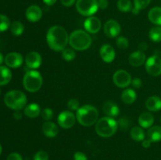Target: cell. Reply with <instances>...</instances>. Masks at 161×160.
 <instances>
[{
	"label": "cell",
	"mask_w": 161,
	"mask_h": 160,
	"mask_svg": "<svg viewBox=\"0 0 161 160\" xmlns=\"http://www.w3.org/2000/svg\"><path fill=\"white\" fill-rule=\"evenodd\" d=\"M69 36L65 28L54 25L49 28L47 33V42L53 51L62 52L69 43Z\"/></svg>",
	"instance_id": "6da1fadb"
},
{
	"label": "cell",
	"mask_w": 161,
	"mask_h": 160,
	"mask_svg": "<svg viewBox=\"0 0 161 160\" xmlns=\"http://www.w3.org/2000/svg\"><path fill=\"white\" fill-rule=\"evenodd\" d=\"M69 43L71 48L77 51H84L90 48L92 39L87 31L78 29L72 31L69 35Z\"/></svg>",
	"instance_id": "7a4b0ae2"
},
{
	"label": "cell",
	"mask_w": 161,
	"mask_h": 160,
	"mask_svg": "<svg viewBox=\"0 0 161 160\" xmlns=\"http://www.w3.org/2000/svg\"><path fill=\"white\" fill-rule=\"evenodd\" d=\"M99 113L97 108L91 104H85L76 111V120L83 126H91L98 120Z\"/></svg>",
	"instance_id": "3957f363"
},
{
	"label": "cell",
	"mask_w": 161,
	"mask_h": 160,
	"mask_svg": "<svg viewBox=\"0 0 161 160\" xmlns=\"http://www.w3.org/2000/svg\"><path fill=\"white\" fill-rule=\"evenodd\" d=\"M118 127V122L114 118L105 116L97 121L95 123V131L98 136L107 138L114 135L117 131Z\"/></svg>",
	"instance_id": "277c9868"
},
{
	"label": "cell",
	"mask_w": 161,
	"mask_h": 160,
	"mask_svg": "<svg viewBox=\"0 0 161 160\" xmlns=\"http://www.w3.org/2000/svg\"><path fill=\"white\" fill-rule=\"evenodd\" d=\"M4 102L6 106L14 111H20L25 108L27 104V97L22 91L10 90L6 93L4 97Z\"/></svg>",
	"instance_id": "5b68a950"
},
{
	"label": "cell",
	"mask_w": 161,
	"mask_h": 160,
	"mask_svg": "<svg viewBox=\"0 0 161 160\" xmlns=\"http://www.w3.org/2000/svg\"><path fill=\"white\" fill-rule=\"evenodd\" d=\"M42 83H43V78L40 72L38 71L30 70L24 75L23 86L28 92H37L41 89Z\"/></svg>",
	"instance_id": "8992f818"
},
{
	"label": "cell",
	"mask_w": 161,
	"mask_h": 160,
	"mask_svg": "<svg viewBox=\"0 0 161 160\" xmlns=\"http://www.w3.org/2000/svg\"><path fill=\"white\" fill-rule=\"evenodd\" d=\"M75 7L79 13L84 17H91L99 9L97 0H77Z\"/></svg>",
	"instance_id": "52a82bcc"
},
{
	"label": "cell",
	"mask_w": 161,
	"mask_h": 160,
	"mask_svg": "<svg viewBox=\"0 0 161 160\" xmlns=\"http://www.w3.org/2000/svg\"><path fill=\"white\" fill-rule=\"evenodd\" d=\"M146 72L152 76L161 75V58L157 55H153L146 60L145 63Z\"/></svg>",
	"instance_id": "ba28073f"
},
{
	"label": "cell",
	"mask_w": 161,
	"mask_h": 160,
	"mask_svg": "<svg viewBox=\"0 0 161 160\" xmlns=\"http://www.w3.org/2000/svg\"><path fill=\"white\" fill-rule=\"evenodd\" d=\"M114 84L119 88H127L131 83V76L128 72L125 70H118L114 73L113 77Z\"/></svg>",
	"instance_id": "9c48e42d"
},
{
	"label": "cell",
	"mask_w": 161,
	"mask_h": 160,
	"mask_svg": "<svg viewBox=\"0 0 161 160\" xmlns=\"http://www.w3.org/2000/svg\"><path fill=\"white\" fill-rule=\"evenodd\" d=\"M76 116L71 111H63L58 117V123L61 128L70 129L75 125Z\"/></svg>",
	"instance_id": "30bf717a"
},
{
	"label": "cell",
	"mask_w": 161,
	"mask_h": 160,
	"mask_svg": "<svg viewBox=\"0 0 161 160\" xmlns=\"http://www.w3.org/2000/svg\"><path fill=\"white\" fill-rule=\"evenodd\" d=\"M120 31V24L116 20H108L104 24V32L108 38L117 37Z\"/></svg>",
	"instance_id": "8fae6325"
},
{
	"label": "cell",
	"mask_w": 161,
	"mask_h": 160,
	"mask_svg": "<svg viewBox=\"0 0 161 160\" xmlns=\"http://www.w3.org/2000/svg\"><path fill=\"white\" fill-rule=\"evenodd\" d=\"M83 26H84L85 31H87L88 33L96 34L100 31L101 27H102V22L98 17L91 16V17H88L85 20Z\"/></svg>",
	"instance_id": "7c38bea8"
},
{
	"label": "cell",
	"mask_w": 161,
	"mask_h": 160,
	"mask_svg": "<svg viewBox=\"0 0 161 160\" xmlns=\"http://www.w3.org/2000/svg\"><path fill=\"white\" fill-rule=\"evenodd\" d=\"M25 64L29 69L36 70L42 64V56L38 52H29L25 56Z\"/></svg>",
	"instance_id": "4fadbf2b"
},
{
	"label": "cell",
	"mask_w": 161,
	"mask_h": 160,
	"mask_svg": "<svg viewBox=\"0 0 161 160\" xmlns=\"http://www.w3.org/2000/svg\"><path fill=\"white\" fill-rule=\"evenodd\" d=\"M24 61V58L20 53L17 52H11L9 53L5 57L4 62L6 66L11 68H17L22 65Z\"/></svg>",
	"instance_id": "5bb4252c"
},
{
	"label": "cell",
	"mask_w": 161,
	"mask_h": 160,
	"mask_svg": "<svg viewBox=\"0 0 161 160\" xmlns=\"http://www.w3.org/2000/svg\"><path fill=\"white\" fill-rule=\"evenodd\" d=\"M25 16L28 21L35 23V22L39 21L42 18V10L37 5H31L27 8Z\"/></svg>",
	"instance_id": "9a60e30c"
},
{
	"label": "cell",
	"mask_w": 161,
	"mask_h": 160,
	"mask_svg": "<svg viewBox=\"0 0 161 160\" xmlns=\"http://www.w3.org/2000/svg\"><path fill=\"white\" fill-rule=\"evenodd\" d=\"M100 56L104 62L111 63L114 61L116 52L111 45L104 44L100 48Z\"/></svg>",
	"instance_id": "2e32d148"
},
{
	"label": "cell",
	"mask_w": 161,
	"mask_h": 160,
	"mask_svg": "<svg viewBox=\"0 0 161 160\" xmlns=\"http://www.w3.org/2000/svg\"><path fill=\"white\" fill-rule=\"evenodd\" d=\"M129 63L133 67H140L143 65L146 61V54L142 50H137L130 53L129 56Z\"/></svg>",
	"instance_id": "e0dca14e"
},
{
	"label": "cell",
	"mask_w": 161,
	"mask_h": 160,
	"mask_svg": "<svg viewBox=\"0 0 161 160\" xmlns=\"http://www.w3.org/2000/svg\"><path fill=\"white\" fill-rule=\"evenodd\" d=\"M103 111L107 116L111 118L117 117L119 114V108L115 102L108 100L103 105Z\"/></svg>",
	"instance_id": "ac0fdd59"
},
{
	"label": "cell",
	"mask_w": 161,
	"mask_h": 160,
	"mask_svg": "<svg viewBox=\"0 0 161 160\" xmlns=\"http://www.w3.org/2000/svg\"><path fill=\"white\" fill-rule=\"evenodd\" d=\"M42 130L43 134L49 138L55 137L58 133V125L54 122L50 121H47L44 122L42 126Z\"/></svg>",
	"instance_id": "d6986e66"
},
{
	"label": "cell",
	"mask_w": 161,
	"mask_h": 160,
	"mask_svg": "<svg viewBox=\"0 0 161 160\" xmlns=\"http://www.w3.org/2000/svg\"><path fill=\"white\" fill-rule=\"evenodd\" d=\"M154 123V117L149 111H144L138 117V124L142 128L149 129Z\"/></svg>",
	"instance_id": "ffe728a7"
},
{
	"label": "cell",
	"mask_w": 161,
	"mask_h": 160,
	"mask_svg": "<svg viewBox=\"0 0 161 160\" xmlns=\"http://www.w3.org/2000/svg\"><path fill=\"white\" fill-rule=\"evenodd\" d=\"M146 107L149 111H158L161 110V98L157 96L148 97L146 101Z\"/></svg>",
	"instance_id": "44dd1931"
},
{
	"label": "cell",
	"mask_w": 161,
	"mask_h": 160,
	"mask_svg": "<svg viewBox=\"0 0 161 160\" xmlns=\"http://www.w3.org/2000/svg\"><path fill=\"white\" fill-rule=\"evenodd\" d=\"M24 113L27 117L30 119H35L41 114V108L38 104L31 103L25 106Z\"/></svg>",
	"instance_id": "7402d4cb"
},
{
	"label": "cell",
	"mask_w": 161,
	"mask_h": 160,
	"mask_svg": "<svg viewBox=\"0 0 161 160\" xmlns=\"http://www.w3.org/2000/svg\"><path fill=\"white\" fill-rule=\"evenodd\" d=\"M148 18L154 24L161 26V7L156 6L152 8L148 13Z\"/></svg>",
	"instance_id": "603a6c76"
},
{
	"label": "cell",
	"mask_w": 161,
	"mask_h": 160,
	"mask_svg": "<svg viewBox=\"0 0 161 160\" xmlns=\"http://www.w3.org/2000/svg\"><path fill=\"white\" fill-rule=\"evenodd\" d=\"M137 93L133 89H124L121 94V100L126 104H131L136 100Z\"/></svg>",
	"instance_id": "cb8c5ba5"
},
{
	"label": "cell",
	"mask_w": 161,
	"mask_h": 160,
	"mask_svg": "<svg viewBox=\"0 0 161 160\" xmlns=\"http://www.w3.org/2000/svg\"><path fill=\"white\" fill-rule=\"evenodd\" d=\"M148 139L152 142H159L161 141V126L153 125L147 131Z\"/></svg>",
	"instance_id": "d4e9b609"
},
{
	"label": "cell",
	"mask_w": 161,
	"mask_h": 160,
	"mask_svg": "<svg viewBox=\"0 0 161 160\" xmlns=\"http://www.w3.org/2000/svg\"><path fill=\"white\" fill-rule=\"evenodd\" d=\"M12 73L9 67L0 66V86H5L10 82Z\"/></svg>",
	"instance_id": "484cf974"
},
{
	"label": "cell",
	"mask_w": 161,
	"mask_h": 160,
	"mask_svg": "<svg viewBox=\"0 0 161 160\" xmlns=\"http://www.w3.org/2000/svg\"><path fill=\"white\" fill-rule=\"evenodd\" d=\"M130 135V137L135 141H142L146 137L144 130L141 126H134L133 128H131Z\"/></svg>",
	"instance_id": "4316f807"
},
{
	"label": "cell",
	"mask_w": 161,
	"mask_h": 160,
	"mask_svg": "<svg viewBox=\"0 0 161 160\" xmlns=\"http://www.w3.org/2000/svg\"><path fill=\"white\" fill-rule=\"evenodd\" d=\"M151 0H134V7L132 9V13L134 14H138L142 9H146L150 4Z\"/></svg>",
	"instance_id": "83f0119b"
},
{
	"label": "cell",
	"mask_w": 161,
	"mask_h": 160,
	"mask_svg": "<svg viewBox=\"0 0 161 160\" xmlns=\"http://www.w3.org/2000/svg\"><path fill=\"white\" fill-rule=\"evenodd\" d=\"M9 29H10L11 33L14 36H20V35L23 34L24 30H25V26H24V24L20 21L16 20V21H14L11 24Z\"/></svg>",
	"instance_id": "f1b7e54d"
},
{
	"label": "cell",
	"mask_w": 161,
	"mask_h": 160,
	"mask_svg": "<svg viewBox=\"0 0 161 160\" xmlns=\"http://www.w3.org/2000/svg\"><path fill=\"white\" fill-rule=\"evenodd\" d=\"M149 39L154 42H161V26L153 27L151 28L149 33Z\"/></svg>",
	"instance_id": "f546056e"
},
{
	"label": "cell",
	"mask_w": 161,
	"mask_h": 160,
	"mask_svg": "<svg viewBox=\"0 0 161 160\" xmlns=\"http://www.w3.org/2000/svg\"><path fill=\"white\" fill-rule=\"evenodd\" d=\"M117 8L120 12L123 13H127L133 9L130 0H118Z\"/></svg>",
	"instance_id": "4dcf8cb0"
},
{
	"label": "cell",
	"mask_w": 161,
	"mask_h": 160,
	"mask_svg": "<svg viewBox=\"0 0 161 160\" xmlns=\"http://www.w3.org/2000/svg\"><path fill=\"white\" fill-rule=\"evenodd\" d=\"M62 58L65 61H72L75 59V50L72 48H65L62 51Z\"/></svg>",
	"instance_id": "1f68e13d"
},
{
	"label": "cell",
	"mask_w": 161,
	"mask_h": 160,
	"mask_svg": "<svg viewBox=\"0 0 161 160\" xmlns=\"http://www.w3.org/2000/svg\"><path fill=\"white\" fill-rule=\"evenodd\" d=\"M9 19L6 15L0 14V32L6 31L10 27Z\"/></svg>",
	"instance_id": "d6a6232c"
},
{
	"label": "cell",
	"mask_w": 161,
	"mask_h": 160,
	"mask_svg": "<svg viewBox=\"0 0 161 160\" xmlns=\"http://www.w3.org/2000/svg\"><path fill=\"white\" fill-rule=\"evenodd\" d=\"M116 46L121 50H125L129 46V41L124 36H118L116 41Z\"/></svg>",
	"instance_id": "836d02e7"
},
{
	"label": "cell",
	"mask_w": 161,
	"mask_h": 160,
	"mask_svg": "<svg viewBox=\"0 0 161 160\" xmlns=\"http://www.w3.org/2000/svg\"><path fill=\"white\" fill-rule=\"evenodd\" d=\"M41 116L42 119L47 122V121H50L53 117V111L51 108H46L42 111H41Z\"/></svg>",
	"instance_id": "e575fe53"
},
{
	"label": "cell",
	"mask_w": 161,
	"mask_h": 160,
	"mask_svg": "<svg viewBox=\"0 0 161 160\" xmlns=\"http://www.w3.org/2000/svg\"><path fill=\"white\" fill-rule=\"evenodd\" d=\"M67 107L70 111H77L80 108V102L77 99L72 98L68 101Z\"/></svg>",
	"instance_id": "d590c367"
},
{
	"label": "cell",
	"mask_w": 161,
	"mask_h": 160,
	"mask_svg": "<svg viewBox=\"0 0 161 160\" xmlns=\"http://www.w3.org/2000/svg\"><path fill=\"white\" fill-rule=\"evenodd\" d=\"M49 155L45 151H39L34 155L33 160H48Z\"/></svg>",
	"instance_id": "8d00e7d4"
},
{
	"label": "cell",
	"mask_w": 161,
	"mask_h": 160,
	"mask_svg": "<svg viewBox=\"0 0 161 160\" xmlns=\"http://www.w3.org/2000/svg\"><path fill=\"white\" fill-rule=\"evenodd\" d=\"M118 126L120 127V129L122 130H127L129 126V121L127 118H121L118 121Z\"/></svg>",
	"instance_id": "74e56055"
},
{
	"label": "cell",
	"mask_w": 161,
	"mask_h": 160,
	"mask_svg": "<svg viewBox=\"0 0 161 160\" xmlns=\"http://www.w3.org/2000/svg\"><path fill=\"white\" fill-rule=\"evenodd\" d=\"M74 160H87V157L83 152H76L74 154Z\"/></svg>",
	"instance_id": "f35d334b"
},
{
	"label": "cell",
	"mask_w": 161,
	"mask_h": 160,
	"mask_svg": "<svg viewBox=\"0 0 161 160\" xmlns=\"http://www.w3.org/2000/svg\"><path fill=\"white\" fill-rule=\"evenodd\" d=\"M6 160H23V158L20 154L17 153V152H12L8 155Z\"/></svg>",
	"instance_id": "ab89813d"
},
{
	"label": "cell",
	"mask_w": 161,
	"mask_h": 160,
	"mask_svg": "<svg viewBox=\"0 0 161 160\" xmlns=\"http://www.w3.org/2000/svg\"><path fill=\"white\" fill-rule=\"evenodd\" d=\"M131 84L134 86V88L139 89L142 86V79L140 78H135L132 79Z\"/></svg>",
	"instance_id": "60d3db41"
},
{
	"label": "cell",
	"mask_w": 161,
	"mask_h": 160,
	"mask_svg": "<svg viewBox=\"0 0 161 160\" xmlns=\"http://www.w3.org/2000/svg\"><path fill=\"white\" fill-rule=\"evenodd\" d=\"M61 4L66 7H70L73 6L75 3H76V0H61Z\"/></svg>",
	"instance_id": "b9f144b4"
},
{
	"label": "cell",
	"mask_w": 161,
	"mask_h": 160,
	"mask_svg": "<svg viewBox=\"0 0 161 160\" xmlns=\"http://www.w3.org/2000/svg\"><path fill=\"white\" fill-rule=\"evenodd\" d=\"M97 3H98L99 8L102 9H105L108 7V0H97Z\"/></svg>",
	"instance_id": "7bdbcfd3"
},
{
	"label": "cell",
	"mask_w": 161,
	"mask_h": 160,
	"mask_svg": "<svg viewBox=\"0 0 161 160\" xmlns=\"http://www.w3.org/2000/svg\"><path fill=\"white\" fill-rule=\"evenodd\" d=\"M151 143H152V141L149 139H145L142 141V146L145 148H148V147H150Z\"/></svg>",
	"instance_id": "ee69618b"
},
{
	"label": "cell",
	"mask_w": 161,
	"mask_h": 160,
	"mask_svg": "<svg viewBox=\"0 0 161 160\" xmlns=\"http://www.w3.org/2000/svg\"><path fill=\"white\" fill-rule=\"evenodd\" d=\"M14 117L17 120H20V119H22V113L20 111H16L14 114Z\"/></svg>",
	"instance_id": "f6af8a7d"
},
{
	"label": "cell",
	"mask_w": 161,
	"mask_h": 160,
	"mask_svg": "<svg viewBox=\"0 0 161 160\" xmlns=\"http://www.w3.org/2000/svg\"><path fill=\"white\" fill-rule=\"evenodd\" d=\"M148 48V45L146 44V42H141V43L139 44V49L140 50H142V51L144 52L145 50H147Z\"/></svg>",
	"instance_id": "bcb514c9"
},
{
	"label": "cell",
	"mask_w": 161,
	"mask_h": 160,
	"mask_svg": "<svg viewBox=\"0 0 161 160\" xmlns=\"http://www.w3.org/2000/svg\"><path fill=\"white\" fill-rule=\"evenodd\" d=\"M42 1H43V3H45L46 5H47V6H53V4L56 3V2L58 1V0H42Z\"/></svg>",
	"instance_id": "7dc6e473"
},
{
	"label": "cell",
	"mask_w": 161,
	"mask_h": 160,
	"mask_svg": "<svg viewBox=\"0 0 161 160\" xmlns=\"http://www.w3.org/2000/svg\"><path fill=\"white\" fill-rule=\"evenodd\" d=\"M4 61H5L4 56H3V55L0 53V65H1L3 62H4Z\"/></svg>",
	"instance_id": "c3c4849f"
},
{
	"label": "cell",
	"mask_w": 161,
	"mask_h": 160,
	"mask_svg": "<svg viewBox=\"0 0 161 160\" xmlns=\"http://www.w3.org/2000/svg\"><path fill=\"white\" fill-rule=\"evenodd\" d=\"M2 151H3V147H2V145L0 144V155H1L2 153Z\"/></svg>",
	"instance_id": "681fc988"
},
{
	"label": "cell",
	"mask_w": 161,
	"mask_h": 160,
	"mask_svg": "<svg viewBox=\"0 0 161 160\" xmlns=\"http://www.w3.org/2000/svg\"><path fill=\"white\" fill-rule=\"evenodd\" d=\"M0 94H1V89H0Z\"/></svg>",
	"instance_id": "f907efd6"
},
{
	"label": "cell",
	"mask_w": 161,
	"mask_h": 160,
	"mask_svg": "<svg viewBox=\"0 0 161 160\" xmlns=\"http://www.w3.org/2000/svg\"><path fill=\"white\" fill-rule=\"evenodd\" d=\"M160 121H161V119H160Z\"/></svg>",
	"instance_id": "816d5d0a"
}]
</instances>
